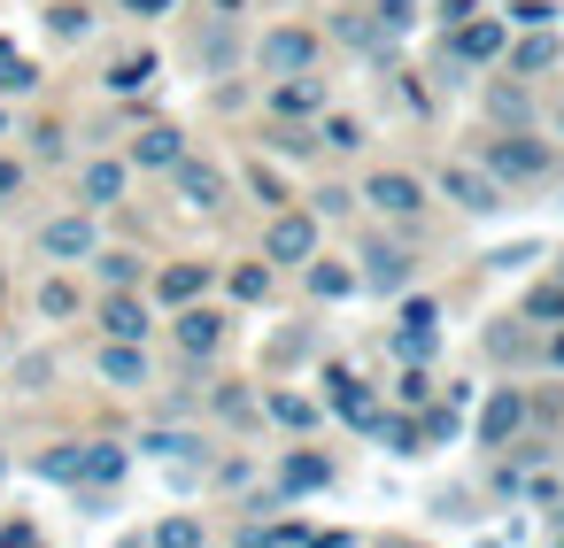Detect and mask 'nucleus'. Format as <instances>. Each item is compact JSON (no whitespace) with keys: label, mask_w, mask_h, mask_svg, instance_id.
I'll list each match as a JSON object with an SVG mask.
<instances>
[{"label":"nucleus","mask_w":564,"mask_h":548,"mask_svg":"<svg viewBox=\"0 0 564 548\" xmlns=\"http://www.w3.org/2000/svg\"><path fill=\"white\" fill-rule=\"evenodd\" d=\"M94 248H101L94 209H63V217H47V224H40V255H47V263H86Z\"/></svg>","instance_id":"f257e3e1"},{"label":"nucleus","mask_w":564,"mask_h":548,"mask_svg":"<svg viewBox=\"0 0 564 548\" xmlns=\"http://www.w3.org/2000/svg\"><path fill=\"white\" fill-rule=\"evenodd\" d=\"M94 325H101V340H148V332H155V309H148L140 286H109V294L94 302Z\"/></svg>","instance_id":"f03ea898"},{"label":"nucleus","mask_w":564,"mask_h":548,"mask_svg":"<svg viewBox=\"0 0 564 548\" xmlns=\"http://www.w3.org/2000/svg\"><path fill=\"white\" fill-rule=\"evenodd\" d=\"M256 70H263V78L317 70V32H302V24H286V32H263V47H256Z\"/></svg>","instance_id":"7ed1b4c3"},{"label":"nucleus","mask_w":564,"mask_h":548,"mask_svg":"<svg viewBox=\"0 0 564 548\" xmlns=\"http://www.w3.org/2000/svg\"><path fill=\"white\" fill-rule=\"evenodd\" d=\"M94 371L117 386V394H148L155 386V363H148V340H101Z\"/></svg>","instance_id":"20e7f679"},{"label":"nucleus","mask_w":564,"mask_h":548,"mask_svg":"<svg viewBox=\"0 0 564 548\" xmlns=\"http://www.w3.org/2000/svg\"><path fill=\"white\" fill-rule=\"evenodd\" d=\"M124 186H132V163H124V155H94V163L78 171V209H94V217H101V209H117V201H124Z\"/></svg>","instance_id":"39448f33"},{"label":"nucleus","mask_w":564,"mask_h":548,"mask_svg":"<svg viewBox=\"0 0 564 548\" xmlns=\"http://www.w3.org/2000/svg\"><path fill=\"white\" fill-rule=\"evenodd\" d=\"M441 194H448L464 217H495V209H502L495 171H471V163H448V171H441Z\"/></svg>","instance_id":"423d86ee"},{"label":"nucleus","mask_w":564,"mask_h":548,"mask_svg":"<svg viewBox=\"0 0 564 548\" xmlns=\"http://www.w3.org/2000/svg\"><path fill=\"white\" fill-rule=\"evenodd\" d=\"M171 340L202 363V355H217L225 348V317L217 309H202V302H178V317H171Z\"/></svg>","instance_id":"0eeeda50"},{"label":"nucleus","mask_w":564,"mask_h":548,"mask_svg":"<svg viewBox=\"0 0 564 548\" xmlns=\"http://www.w3.org/2000/svg\"><path fill=\"white\" fill-rule=\"evenodd\" d=\"M178 155H186V132H178V124H148V132L124 140V163H132V171H171Z\"/></svg>","instance_id":"6e6552de"},{"label":"nucleus","mask_w":564,"mask_h":548,"mask_svg":"<svg viewBox=\"0 0 564 548\" xmlns=\"http://www.w3.org/2000/svg\"><path fill=\"white\" fill-rule=\"evenodd\" d=\"M171 186H178V201H186V209H225V171H217V163L178 155V163H171Z\"/></svg>","instance_id":"1a4fd4ad"},{"label":"nucleus","mask_w":564,"mask_h":548,"mask_svg":"<svg viewBox=\"0 0 564 548\" xmlns=\"http://www.w3.org/2000/svg\"><path fill=\"white\" fill-rule=\"evenodd\" d=\"M310 255H317V217H271L263 263H310Z\"/></svg>","instance_id":"9d476101"},{"label":"nucleus","mask_w":564,"mask_h":548,"mask_svg":"<svg viewBox=\"0 0 564 548\" xmlns=\"http://www.w3.org/2000/svg\"><path fill=\"white\" fill-rule=\"evenodd\" d=\"M325 386H333V409H340L348 425H364V432L379 425V394H371V386H364L348 363H333V371H325Z\"/></svg>","instance_id":"9b49d317"},{"label":"nucleus","mask_w":564,"mask_h":548,"mask_svg":"<svg viewBox=\"0 0 564 548\" xmlns=\"http://www.w3.org/2000/svg\"><path fill=\"white\" fill-rule=\"evenodd\" d=\"M502 40H510L502 17H464L456 40H448V55H456V63H487V55H502Z\"/></svg>","instance_id":"f8f14e48"},{"label":"nucleus","mask_w":564,"mask_h":548,"mask_svg":"<svg viewBox=\"0 0 564 548\" xmlns=\"http://www.w3.org/2000/svg\"><path fill=\"white\" fill-rule=\"evenodd\" d=\"M40 17H47V40H63V47L94 40V24H101V17H94V0H47Z\"/></svg>","instance_id":"ddd939ff"},{"label":"nucleus","mask_w":564,"mask_h":548,"mask_svg":"<svg viewBox=\"0 0 564 548\" xmlns=\"http://www.w3.org/2000/svg\"><path fill=\"white\" fill-rule=\"evenodd\" d=\"M487 171H495V178H541V171H549V147H533V140H495Z\"/></svg>","instance_id":"4468645a"},{"label":"nucleus","mask_w":564,"mask_h":548,"mask_svg":"<svg viewBox=\"0 0 564 548\" xmlns=\"http://www.w3.org/2000/svg\"><path fill=\"white\" fill-rule=\"evenodd\" d=\"M202 294H209V263H163L155 271V302L178 309V302H202Z\"/></svg>","instance_id":"2eb2a0df"},{"label":"nucleus","mask_w":564,"mask_h":548,"mask_svg":"<svg viewBox=\"0 0 564 548\" xmlns=\"http://www.w3.org/2000/svg\"><path fill=\"white\" fill-rule=\"evenodd\" d=\"M518 425H525V402H518V394L502 386V394H495V402L479 409V448H502V440H510Z\"/></svg>","instance_id":"dca6fc26"},{"label":"nucleus","mask_w":564,"mask_h":548,"mask_svg":"<svg viewBox=\"0 0 564 548\" xmlns=\"http://www.w3.org/2000/svg\"><path fill=\"white\" fill-rule=\"evenodd\" d=\"M32 471L55 479V486H78V479H86V440H55V448H40Z\"/></svg>","instance_id":"f3484780"},{"label":"nucleus","mask_w":564,"mask_h":548,"mask_svg":"<svg viewBox=\"0 0 564 548\" xmlns=\"http://www.w3.org/2000/svg\"><path fill=\"white\" fill-rule=\"evenodd\" d=\"M148 78H155V47H132V55H117V63L101 70L109 94H148Z\"/></svg>","instance_id":"a211bd4d"},{"label":"nucleus","mask_w":564,"mask_h":548,"mask_svg":"<svg viewBox=\"0 0 564 548\" xmlns=\"http://www.w3.org/2000/svg\"><path fill=\"white\" fill-rule=\"evenodd\" d=\"M32 309H40L47 325H70V317H78V278L47 271V278H40V294H32Z\"/></svg>","instance_id":"6ab92c4d"},{"label":"nucleus","mask_w":564,"mask_h":548,"mask_svg":"<svg viewBox=\"0 0 564 548\" xmlns=\"http://www.w3.org/2000/svg\"><path fill=\"white\" fill-rule=\"evenodd\" d=\"M271 109L279 117H310V109H325V78H310V70H294L279 94H271Z\"/></svg>","instance_id":"aec40b11"},{"label":"nucleus","mask_w":564,"mask_h":548,"mask_svg":"<svg viewBox=\"0 0 564 548\" xmlns=\"http://www.w3.org/2000/svg\"><path fill=\"white\" fill-rule=\"evenodd\" d=\"M371 201L387 209V217H417L425 201H417V178H402V171H379L371 178Z\"/></svg>","instance_id":"412c9836"},{"label":"nucleus","mask_w":564,"mask_h":548,"mask_svg":"<svg viewBox=\"0 0 564 548\" xmlns=\"http://www.w3.org/2000/svg\"><path fill=\"white\" fill-rule=\"evenodd\" d=\"M86 263H94V278H101V286H140V278H148V263H140L132 248H94Z\"/></svg>","instance_id":"4be33fe9"},{"label":"nucleus","mask_w":564,"mask_h":548,"mask_svg":"<svg viewBox=\"0 0 564 548\" xmlns=\"http://www.w3.org/2000/svg\"><path fill=\"white\" fill-rule=\"evenodd\" d=\"M364 278H371V294H402L410 286V255L402 248H371L364 255Z\"/></svg>","instance_id":"5701e85b"},{"label":"nucleus","mask_w":564,"mask_h":548,"mask_svg":"<svg viewBox=\"0 0 564 548\" xmlns=\"http://www.w3.org/2000/svg\"><path fill=\"white\" fill-rule=\"evenodd\" d=\"M279 486H286V494H310V486H333V463H325V456H310V448H294V456L279 463Z\"/></svg>","instance_id":"b1692460"},{"label":"nucleus","mask_w":564,"mask_h":548,"mask_svg":"<svg viewBox=\"0 0 564 548\" xmlns=\"http://www.w3.org/2000/svg\"><path fill=\"white\" fill-rule=\"evenodd\" d=\"M140 456H155V463H202V440L194 432H140Z\"/></svg>","instance_id":"393cba45"},{"label":"nucleus","mask_w":564,"mask_h":548,"mask_svg":"<svg viewBox=\"0 0 564 548\" xmlns=\"http://www.w3.org/2000/svg\"><path fill=\"white\" fill-rule=\"evenodd\" d=\"M0 94H9V101H17V94H40V63L17 55V47H0Z\"/></svg>","instance_id":"a878e982"},{"label":"nucleus","mask_w":564,"mask_h":548,"mask_svg":"<svg viewBox=\"0 0 564 548\" xmlns=\"http://www.w3.org/2000/svg\"><path fill=\"white\" fill-rule=\"evenodd\" d=\"M549 63H556V40H549V32L533 24V40H518V55H510V70H518V78H533V70H549Z\"/></svg>","instance_id":"bb28decb"},{"label":"nucleus","mask_w":564,"mask_h":548,"mask_svg":"<svg viewBox=\"0 0 564 548\" xmlns=\"http://www.w3.org/2000/svg\"><path fill=\"white\" fill-rule=\"evenodd\" d=\"M371 432H379V448H394V456H417V448H425V432H417L410 417H387V409H379Z\"/></svg>","instance_id":"cd10ccee"},{"label":"nucleus","mask_w":564,"mask_h":548,"mask_svg":"<svg viewBox=\"0 0 564 548\" xmlns=\"http://www.w3.org/2000/svg\"><path fill=\"white\" fill-rule=\"evenodd\" d=\"M348 286H356V278H348L340 263H310V294H317V302H340Z\"/></svg>","instance_id":"c85d7f7f"},{"label":"nucleus","mask_w":564,"mask_h":548,"mask_svg":"<svg viewBox=\"0 0 564 548\" xmlns=\"http://www.w3.org/2000/svg\"><path fill=\"white\" fill-rule=\"evenodd\" d=\"M263 409H271V417H279V425H294V432H302V425H310V417H317V409H310V402H302V394H286V386H279V394H263Z\"/></svg>","instance_id":"c756f323"},{"label":"nucleus","mask_w":564,"mask_h":548,"mask_svg":"<svg viewBox=\"0 0 564 548\" xmlns=\"http://www.w3.org/2000/svg\"><path fill=\"white\" fill-rule=\"evenodd\" d=\"M525 317H533V325H556V317H564V278H556V286H533V294H525Z\"/></svg>","instance_id":"7c9ffc66"},{"label":"nucleus","mask_w":564,"mask_h":548,"mask_svg":"<svg viewBox=\"0 0 564 548\" xmlns=\"http://www.w3.org/2000/svg\"><path fill=\"white\" fill-rule=\"evenodd\" d=\"M32 155H40V163H63V155H70V132H63V124H32Z\"/></svg>","instance_id":"2f4dec72"},{"label":"nucleus","mask_w":564,"mask_h":548,"mask_svg":"<svg viewBox=\"0 0 564 548\" xmlns=\"http://www.w3.org/2000/svg\"><path fill=\"white\" fill-rule=\"evenodd\" d=\"M232 294H240V302H263V294H271V263H240V271H232Z\"/></svg>","instance_id":"473e14b6"},{"label":"nucleus","mask_w":564,"mask_h":548,"mask_svg":"<svg viewBox=\"0 0 564 548\" xmlns=\"http://www.w3.org/2000/svg\"><path fill=\"white\" fill-rule=\"evenodd\" d=\"M394 355H402V363H425V355H433V325H402V332H394Z\"/></svg>","instance_id":"72a5a7b5"},{"label":"nucleus","mask_w":564,"mask_h":548,"mask_svg":"<svg viewBox=\"0 0 564 548\" xmlns=\"http://www.w3.org/2000/svg\"><path fill=\"white\" fill-rule=\"evenodd\" d=\"M47 379H55V355H24L17 363V394H47Z\"/></svg>","instance_id":"f704fd0d"},{"label":"nucleus","mask_w":564,"mask_h":548,"mask_svg":"<svg viewBox=\"0 0 564 548\" xmlns=\"http://www.w3.org/2000/svg\"><path fill=\"white\" fill-rule=\"evenodd\" d=\"M456 425H464V417H456V394H448V402H433V409H425V425H417V432H425V440H456Z\"/></svg>","instance_id":"c9c22d12"},{"label":"nucleus","mask_w":564,"mask_h":548,"mask_svg":"<svg viewBox=\"0 0 564 548\" xmlns=\"http://www.w3.org/2000/svg\"><path fill=\"white\" fill-rule=\"evenodd\" d=\"M17 201H24V163L0 147V209H17Z\"/></svg>","instance_id":"e433bc0d"},{"label":"nucleus","mask_w":564,"mask_h":548,"mask_svg":"<svg viewBox=\"0 0 564 548\" xmlns=\"http://www.w3.org/2000/svg\"><path fill=\"white\" fill-rule=\"evenodd\" d=\"M317 140H325V147H364V124H356V117H325Z\"/></svg>","instance_id":"4c0bfd02"},{"label":"nucleus","mask_w":564,"mask_h":548,"mask_svg":"<svg viewBox=\"0 0 564 548\" xmlns=\"http://www.w3.org/2000/svg\"><path fill=\"white\" fill-rule=\"evenodd\" d=\"M155 540H163V548H194V540H202V517H163Z\"/></svg>","instance_id":"58836bf2"},{"label":"nucleus","mask_w":564,"mask_h":548,"mask_svg":"<svg viewBox=\"0 0 564 548\" xmlns=\"http://www.w3.org/2000/svg\"><path fill=\"white\" fill-rule=\"evenodd\" d=\"M371 24H379V32H410V24H417V9H410V0H379Z\"/></svg>","instance_id":"ea45409f"},{"label":"nucleus","mask_w":564,"mask_h":548,"mask_svg":"<svg viewBox=\"0 0 564 548\" xmlns=\"http://www.w3.org/2000/svg\"><path fill=\"white\" fill-rule=\"evenodd\" d=\"M549 17H556L549 0H510V17H502V24H525V32H533V24H549Z\"/></svg>","instance_id":"a19ab883"},{"label":"nucleus","mask_w":564,"mask_h":548,"mask_svg":"<svg viewBox=\"0 0 564 548\" xmlns=\"http://www.w3.org/2000/svg\"><path fill=\"white\" fill-rule=\"evenodd\" d=\"M271 147H279V155H310L317 140H310V132H294V124H279V132H271Z\"/></svg>","instance_id":"79ce46f5"},{"label":"nucleus","mask_w":564,"mask_h":548,"mask_svg":"<svg viewBox=\"0 0 564 548\" xmlns=\"http://www.w3.org/2000/svg\"><path fill=\"white\" fill-rule=\"evenodd\" d=\"M248 186H256V201H279V171H263V163H256V171H248Z\"/></svg>","instance_id":"37998d69"},{"label":"nucleus","mask_w":564,"mask_h":548,"mask_svg":"<svg viewBox=\"0 0 564 548\" xmlns=\"http://www.w3.org/2000/svg\"><path fill=\"white\" fill-rule=\"evenodd\" d=\"M402 325H441V309H433V302L417 294V302H402Z\"/></svg>","instance_id":"c03bdc74"},{"label":"nucleus","mask_w":564,"mask_h":548,"mask_svg":"<svg viewBox=\"0 0 564 548\" xmlns=\"http://www.w3.org/2000/svg\"><path fill=\"white\" fill-rule=\"evenodd\" d=\"M394 394H402V402H425V394H433V379H425V371H402V386H394Z\"/></svg>","instance_id":"a18cd8bd"},{"label":"nucleus","mask_w":564,"mask_h":548,"mask_svg":"<svg viewBox=\"0 0 564 548\" xmlns=\"http://www.w3.org/2000/svg\"><path fill=\"white\" fill-rule=\"evenodd\" d=\"M0 540H9V548H17V540H40V525H32V517H9V525H0Z\"/></svg>","instance_id":"49530a36"},{"label":"nucleus","mask_w":564,"mask_h":548,"mask_svg":"<svg viewBox=\"0 0 564 548\" xmlns=\"http://www.w3.org/2000/svg\"><path fill=\"white\" fill-rule=\"evenodd\" d=\"M464 17H471V0H441V32H456Z\"/></svg>","instance_id":"de8ad7c7"},{"label":"nucleus","mask_w":564,"mask_h":548,"mask_svg":"<svg viewBox=\"0 0 564 548\" xmlns=\"http://www.w3.org/2000/svg\"><path fill=\"white\" fill-rule=\"evenodd\" d=\"M124 9H132V17H171L178 0H124Z\"/></svg>","instance_id":"09e8293b"},{"label":"nucleus","mask_w":564,"mask_h":548,"mask_svg":"<svg viewBox=\"0 0 564 548\" xmlns=\"http://www.w3.org/2000/svg\"><path fill=\"white\" fill-rule=\"evenodd\" d=\"M209 9H217V17H240V9H248V0H209Z\"/></svg>","instance_id":"8fccbe9b"},{"label":"nucleus","mask_w":564,"mask_h":548,"mask_svg":"<svg viewBox=\"0 0 564 548\" xmlns=\"http://www.w3.org/2000/svg\"><path fill=\"white\" fill-rule=\"evenodd\" d=\"M549 355H556V363H564V332H556V340H549Z\"/></svg>","instance_id":"3c124183"},{"label":"nucleus","mask_w":564,"mask_h":548,"mask_svg":"<svg viewBox=\"0 0 564 548\" xmlns=\"http://www.w3.org/2000/svg\"><path fill=\"white\" fill-rule=\"evenodd\" d=\"M0 302H9V263H0Z\"/></svg>","instance_id":"603ef678"},{"label":"nucleus","mask_w":564,"mask_h":548,"mask_svg":"<svg viewBox=\"0 0 564 548\" xmlns=\"http://www.w3.org/2000/svg\"><path fill=\"white\" fill-rule=\"evenodd\" d=\"M0 140H9V109H0Z\"/></svg>","instance_id":"864d4df0"},{"label":"nucleus","mask_w":564,"mask_h":548,"mask_svg":"<svg viewBox=\"0 0 564 548\" xmlns=\"http://www.w3.org/2000/svg\"><path fill=\"white\" fill-rule=\"evenodd\" d=\"M556 525H564V494H556Z\"/></svg>","instance_id":"5fc2aeb1"},{"label":"nucleus","mask_w":564,"mask_h":548,"mask_svg":"<svg viewBox=\"0 0 564 548\" xmlns=\"http://www.w3.org/2000/svg\"><path fill=\"white\" fill-rule=\"evenodd\" d=\"M0 47H17V40H9V32H0Z\"/></svg>","instance_id":"6e6d98bb"}]
</instances>
